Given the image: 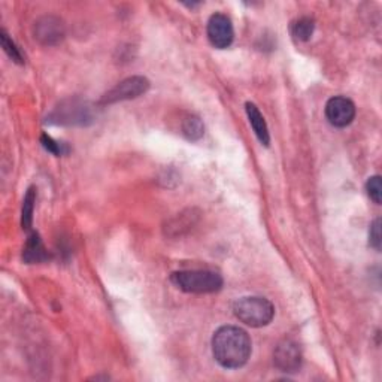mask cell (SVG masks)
I'll list each match as a JSON object with an SVG mask.
<instances>
[{
	"label": "cell",
	"mask_w": 382,
	"mask_h": 382,
	"mask_svg": "<svg viewBox=\"0 0 382 382\" xmlns=\"http://www.w3.org/2000/svg\"><path fill=\"white\" fill-rule=\"evenodd\" d=\"M235 317L250 327L268 326L275 317V306L271 301L258 296L241 297L233 303Z\"/></svg>",
	"instance_id": "obj_3"
},
{
	"label": "cell",
	"mask_w": 382,
	"mask_h": 382,
	"mask_svg": "<svg viewBox=\"0 0 382 382\" xmlns=\"http://www.w3.org/2000/svg\"><path fill=\"white\" fill-rule=\"evenodd\" d=\"M33 36L45 46L59 45L66 36L64 23L54 15L41 16L33 26Z\"/></svg>",
	"instance_id": "obj_6"
},
{
	"label": "cell",
	"mask_w": 382,
	"mask_h": 382,
	"mask_svg": "<svg viewBox=\"0 0 382 382\" xmlns=\"http://www.w3.org/2000/svg\"><path fill=\"white\" fill-rule=\"evenodd\" d=\"M0 42H2V46L5 49V53L9 56V59L15 63L19 64H23L24 63V59H23V54L19 49V46L15 45V42L9 38L8 33L5 30L0 31Z\"/></svg>",
	"instance_id": "obj_15"
},
{
	"label": "cell",
	"mask_w": 382,
	"mask_h": 382,
	"mask_svg": "<svg viewBox=\"0 0 382 382\" xmlns=\"http://www.w3.org/2000/svg\"><path fill=\"white\" fill-rule=\"evenodd\" d=\"M172 284L186 293L193 294H209L217 293L223 288V276L209 269H193L178 271L171 275Z\"/></svg>",
	"instance_id": "obj_2"
},
{
	"label": "cell",
	"mask_w": 382,
	"mask_h": 382,
	"mask_svg": "<svg viewBox=\"0 0 382 382\" xmlns=\"http://www.w3.org/2000/svg\"><path fill=\"white\" fill-rule=\"evenodd\" d=\"M206 31H208V39L211 45L218 49L228 48L235 39L233 24H231V20L228 19V16L221 12L211 15Z\"/></svg>",
	"instance_id": "obj_7"
},
{
	"label": "cell",
	"mask_w": 382,
	"mask_h": 382,
	"mask_svg": "<svg viewBox=\"0 0 382 382\" xmlns=\"http://www.w3.org/2000/svg\"><path fill=\"white\" fill-rule=\"evenodd\" d=\"M381 218H376L372 224H371V230H369V245L372 248H375L376 251L381 250Z\"/></svg>",
	"instance_id": "obj_18"
},
{
	"label": "cell",
	"mask_w": 382,
	"mask_h": 382,
	"mask_svg": "<svg viewBox=\"0 0 382 382\" xmlns=\"http://www.w3.org/2000/svg\"><path fill=\"white\" fill-rule=\"evenodd\" d=\"M302 348L293 339H282L273 353L275 366L284 373H296L302 368Z\"/></svg>",
	"instance_id": "obj_4"
},
{
	"label": "cell",
	"mask_w": 382,
	"mask_h": 382,
	"mask_svg": "<svg viewBox=\"0 0 382 382\" xmlns=\"http://www.w3.org/2000/svg\"><path fill=\"white\" fill-rule=\"evenodd\" d=\"M149 89V81L144 76H131L124 81H121L120 84L111 89L104 97L101 104L102 105H112L123 101H130V99H136L142 94H145Z\"/></svg>",
	"instance_id": "obj_5"
},
{
	"label": "cell",
	"mask_w": 382,
	"mask_h": 382,
	"mask_svg": "<svg viewBox=\"0 0 382 382\" xmlns=\"http://www.w3.org/2000/svg\"><path fill=\"white\" fill-rule=\"evenodd\" d=\"M35 202H36V190L29 189L24 201H23V211H21V226L23 228L29 230L33 223V209H35Z\"/></svg>",
	"instance_id": "obj_14"
},
{
	"label": "cell",
	"mask_w": 382,
	"mask_h": 382,
	"mask_svg": "<svg viewBox=\"0 0 382 382\" xmlns=\"http://www.w3.org/2000/svg\"><path fill=\"white\" fill-rule=\"evenodd\" d=\"M48 258V253L38 233H31L23 250V260L27 263H41Z\"/></svg>",
	"instance_id": "obj_11"
},
{
	"label": "cell",
	"mask_w": 382,
	"mask_h": 382,
	"mask_svg": "<svg viewBox=\"0 0 382 382\" xmlns=\"http://www.w3.org/2000/svg\"><path fill=\"white\" fill-rule=\"evenodd\" d=\"M41 144H42V146L46 149L48 153H51L54 156H63L64 153H68V148L64 146V144L54 141L51 136H48L46 133H44V135H42Z\"/></svg>",
	"instance_id": "obj_17"
},
{
	"label": "cell",
	"mask_w": 382,
	"mask_h": 382,
	"mask_svg": "<svg viewBox=\"0 0 382 382\" xmlns=\"http://www.w3.org/2000/svg\"><path fill=\"white\" fill-rule=\"evenodd\" d=\"M245 111L248 115V120H250V124L256 133V136L258 138V141L264 145V146H269L271 144V135H269V129L268 124L264 121V117L261 115L260 109L251 104V102H246L245 104Z\"/></svg>",
	"instance_id": "obj_10"
},
{
	"label": "cell",
	"mask_w": 382,
	"mask_h": 382,
	"mask_svg": "<svg viewBox=\"0 0 382 382\" xmlns=\"http://www.w3.org/2000/svg\"><path fill=\"white\" fill-rule=\"evenodd\" d=\"M366 191H368L369 197L372 198V201L376 205L381 203V201H382V184H381V176L379 175H375V176L368 179Z\"/></svg>",
	"instance_id": "obj_16"
},
{
	"label": "cell",
	"mask_w": 382,
	"mask_h": 382,
	"mask_svg": "<svg viewBox=\"0 0 382 382\" xmlns=\"http://www.w3.org/2000/svg\"><path fill=\"white\" fill-rule=\"evenodd\" d=\"M182 133L189 141H198L205 135V126L197 115H189L182 121Z\"/></svg>",
	"instance_id": "obj_13"
},
{
	"label": "cell",
	"mask_w": 382,
	"mask_h": 382,
	"mask_svg": "<svg viewBox=\"0 0 382 382\" xmlns=\"http://www.w3.org/2000/svg\"><path fill=\"white\" fill-rule=\"evenodd\" d=\"M49 119L56 120V124H86L90 120V108L86 104L71 101L68 105L57 108Z\"/></svg>",
	"instance_id": "obj_9"
},
{
	"label": "cell",
	"mask_w": 382,
	"mask_h": 382,
	"mask_svg": "<svg viewBox=\"0 0 382 382\" xmlns=\"http://www.w3.org/2000/svg\"><path fill=\"white\" fill-rule=\"evenodd\" d=\"M313 30H315V21L309 19V16H302V19L296 20L291 24V35L294 36V39L302 42H306L312 38Z\"/></svg>",
	"instance_id": "obj_12"
},
{
	"label": "cell",
	"mask_w": 382,
	"mask_h": 382,
	"mask_svg": "<svg viewBox=\"0 0 382 382\" xmlns=\"http://www.w3.org/2000/svg\"><path fill=\"white\" fill-rule=\"evenodd\" d=\"M251 339L246 331L236 326H223L212 336V354L220 366L239 369L250 360Z\"/></svg>",
	"instance_id": "obj_1"
},
{
	"label": "cell",
	"mask_w": 382,
	"mask_h": 382,
	"mask_svg": "<svg viewBox=\"0 0 382 382\" xmlns=\"http://www.w3.org/2000/svg\"><path fill=\"white\" fill-rule=\"evenodd\" d=\"M326 117L331 126L343 129L354 121L356 105L351 99L343 96L331 97L326 105Z\"/></svg>",
	"instance_id": "obj_8"
}]
</instances>
